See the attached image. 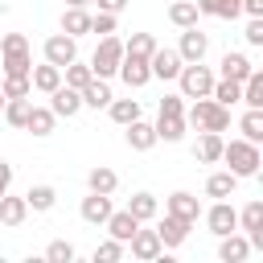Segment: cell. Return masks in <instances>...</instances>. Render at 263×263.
<instances>
[{
    "label": "cell",
    "instance_id": "5",
    "mask_svg": "<svg viewBox=\"0 0 263 263\" xmlns=\"http://www.w3.org/2000/svg\"><path fill=\"white\" fill-rule=\"evenodd\" d=\"M177 82H181V99H205L214 90V74L201 62H185L181 74H177Z\"/></svg>",
    "mask_w": 263,
    "mask_h": 263
},
{
    "label": "cell",
    "instance_id": "46",
    "mask_svg": "<svg viewBox=\"0 0 263 263\" xmlns=\"http://www.w3.org/2000/svg\"><path fill=\"white\" fill-rule=\"evenodd\" d=\"M247 45H263V16H251V25H247Z\"/></svg>",
    "mask_w": 263,
    "mask_h": 263
},
{
    "label": "cell",
    "instance_id": "40",
    "mask_svg": "<svg viewBox=\"0 0 263 263\" xmlns=\"http://www.w3.org/2000/svg\"><path fill=\"white\" fill-rule=\"evenodd\" d=\"M123 251H127V242L107 238V242H99V247H95V263H119V259H123Z\"/></svg>",
    "mask_w": 263,
    "mask_h": 263
},
{
    "label": "cell",
    "instance_id": "17",
    "mask_svg": "<svg viewBox=\"0 0 263 263\" xmlns=\"http://www.w3.org/2000/svg\"><path fill=\"white\" fill-rule=\"evenodd\" d=\"M222 132H201L197 136V144H193V156L201 160V164H214V160H222Z\"/></svg>",
    "mask_w": 263,
    "mask_h": 263
},
{
    "label": "cell",
    "instance_id": "37",
    "mask_svg": "<svg viewBox=\"0 0 263 263\" xmlns=\"http://www.w3.org/2000/svg\"><path fill=\"white\" fill-rule=\"evenodd\" d=\"M25 201H29V210L45 214V210H53V201H58V189H53V185H33V189L25 193Z\"/></svg>",
    "mask_w": 263,
    "mask_h": 263
},
{
    "label": "cell",
    "instance_id": "21",
    "mask_svg": "<svg viewBox=\"0 0 263 263\" xmlns=\"http://www.w3.org/2000/svg\"><path fill=\"white\" fill-rule=\"evenodd\" d=\"M156 234H160V242H164V247H181V242L189 238V222H181V218L164 214V218H160V226H156Z\"/></svg>",
    "mask_w": 263,
    "mask_h": 263
},
{
    "label": "cell",
    "instance_id": "1",
    "mask_svg": "<svg viewBox=\"0 0 263 263\" xmlns=\"http://www.w3.org/2000/svg\"><path fill=\"white\" fill-rule=\"evenodd\" d=\"M185 123H193L197 132H226L230 127V107L214 103L210 95L205 99H193V107L185 111Z\"/></svg>",
    "mask_w": 263,
    "mask_h": 263
},
{
    "label": "cell",
    "instance_id": "45",
    "mask_svg": "<svg viewBox=\"0 0 263 263\" xmlns=\"http://www.w3.org/2000/svg\"><path fill=\"white\" fill-rule=\"evenodd\" d=\"M242 8H238V0H214V16H222V21H234Z\"/></svg>",
    "mask_w": 263,
    "mask_h": 263
},
{
    "label": "cell",
    "instance_id": "44",
    "mask_svg": "<svg viewBox=\"0 0 263 263\" xmlns=\"http://www.w3.org/2000/svg\"><path fill=\"white\" fill-rule=\"evenodd\" d=\"M160 115H185V99L181 95H164L160 99Z\"/></svg>",
    "mask_w": 263,
    "mask_h": 263
},
{
    "label": "cell",
    "instance_id": "7",
    "mask_svg": "<svg viewBox=\"0 0 263 263\" xmlns=\"http://www.w3.org/2000/svg\"><path fill=\"white\" fill-rule=\"evenodd\" d=\"M205 226H210V234H230V230H238V210L226 201V197H218L210 210H205Z\"/></svg>",
    "mask_w": 263,
    "mask_h": 263
},
{
    "label": "cell",
    "instance_id": "2",
    "mask_svg": "<svg viewBox=\"0 0 263 263\" xmlns=\"http://www.w3.org/2000/svg\"><path fill=\"white\" fill-rule=\"evenodd\" d=\"M222 160H226L230 173L242 181V177H255V173H259L263 152H259V144H251V140H230V144H222Z\"/></svg>",
    "mask_w": 263,
    "mask_h": 263
},
{
    "label": "cell",
    "instance_id": "29",
    "mask_svg": "<svg viewBox=\"0 0 263 263\" xmlns=\"http://www.w3.org/2000/svg\"><path fill=\"white\" fill-rule=\"evenodd\" d=\"M53 123H58V115H53L49 107H29L25 132H33V136H49V132H53Z\"/></svg>",
    "mask_w": 263,
    "mask_h": 263
},
{
    "label": "cell",
    "instance_id": "16",
    "mask_svg": "<svg viewBox=\"0 0 263 263\" xmlns=\"http://www.w3.org/2000/svg\"><path fill=\"white\" fill-rule=\"evenodd\" d=\"M247 255H251V242H247V234H238V230L222 234V242H218V259H222V263H242Z\"/></svg>",
    "mask_w": 263,
    "mask_h": 263
},
{
    "label": "cell",
    "instance_id": "35",
    "mask_svg": "<svg viewBox=\"0 0 263 263\" xmlns=\"http://www.w3.org/2000/svg\"><path fill=\"white\" fill-rule=\"evenodd\" d=\"M238 103H247V107H263V70H251L247 78H242V99Z\"/></svg>",
    "mask_w": 263,
    "mask_h": 263
},
{
    "label": "cell",
    "instance_id": "6",
    "mask_svg": "<svg viewBox=\"0 0 263 263\" xmlns=\"http://www.w3.org/2000/svg\"><path fill=\"white\" fill-rule=\"evenodd\" d=\"M74 41H78V37H70V33H53V37H45V45H41V49H45V62L58 66V70L70 66V62L78 58V45H74Z\"/></svg>",
    "mask_w": 263,
    "mask_h": 263
},
{
    "label": "cell",
    "instance_id": "48",
    "mask_svg": "<svg viewBox=\"0 0 263 263\" xmlns=\"http://www.w3.org/2000/svg\"><path fill=\"white\" fill-rule=\"evenodd\" d=\"M8 189H12V164L0 160V193H8Z\"/></svg>",
    "mask_w": 263,
    "mask_h": 263
},
{
    "label": "cell",
    "instance_id": "13",
    "mask_svg": "<svg viewBox=\"0 0 263 263\" xmlns=\"http://www.w3.org/2000/svg\"><path fill=\"white\" fill-rule=\"evenodd\" d=\"M181 66H185V62H181V53H177V49H160V45H156V53L148 58L152 78H164V82H168V78H177V74H181Z\"/></svg>",
    "mask_w": 263,
    "mask_h": 263
},
{
    "label": "cell",
    "instance_id": "25",
    "mask_svg": "<svg viewBox=\"0 0 263 263\" xmlns=\"http://www.w3.org/2000/svg\"><path fill=\"white\" fill-rule=\"evenodd\" d=\"M251 70H255V66H251V58H247V53H234V49H226V53H222V78L242 82Z\"/></svg>",
    "mask_w": 263,
    "mask_h": 263
},
{
    "label": "cell",
    "instance_id": "42",
    "mask_svg": "<svg viewBox=\"0 0 263 263\" xmlns=\"http://www.w3.org/2000/svg\"><path fill=\"white\" fill-rule=\"evenodd\" d=\"M45 259H49V263H70V259H74V247H70L66 238H53V242L45 247Z\"/></svg>",
    "mask_w": 263,
    "mask_h": 263
},
{
    "label": "cell",
    "instance_id": "32",
    "mask_svg": "<svg viewBox=\"0 0 263 263\" xmlns=\"http://www.w3.org/2000/svg\"><path fill=\"white\" fill-rule=\"evenodd\" d=\"M197 16H201V12H197V4H193V0H173V4H168V21H173L177 29L197 25Z\"/></svg>",
    "mask_w": 263,
    "mask_h": 263
},
{
    "label": "cell",
    "instance_id": "8",
    "mask_svg": "<svg viewBox=\"0 0 263 263\" xmlns=\"http://www.w3.org/2000/svg\"><path fill=\"white\" fill-rule=\"evenodd\" d=\"M127 247H132V259H140V263H156V259L164 255L160 234H156V230H140V226H136V234L127 238Z\"/></svg>",
    "mask_w": 263,
    "mask_h": 263
},
{
    "label": "cell",
    "instance_id": "47",
    "mask_svg": "<svg viewBox=\"0 0 263 263\" xmlns=\"http://www.w3.org/2000/svg\"><path fill=\"white\" fill-rule=\"evenodd\" d=\"M95 4H99V12H115V16L127 8V0H95Z\"/></svg>",
    "mask_w": 263,
    "mask_h": 263
},
{
    "label": "cell",
    "instance_id": "51",
    "mask_svg": "<svg viewBox=\"0 0 263 263\" xmlns=\"http://www.w3.org/2000/svg\"><path fill=\"white\" fill-rule=\"evenodd\" d=\"M0 111H4V90H0Z\"/></svg>",
    "mask_w": 263,
    "mask_h": 263
},
{
    "label": "cell",
    "instance_id": "31",
    "mask_svg": "<svg viewBox=\"0 0 263 263\" xmlns=\"http://www.w3.org/2000/svg\"><path fill=\"white\" fill-rule=\"evenodd\" d=\"M127 210H132V218H140V222H152V218L160 214V201H156V193H132Z\"/></svg>",
    "mask_w": 263,
    "mask_h": 263
},
{
    "label": "cell",
    "instance_id": "43",
    "mask_svg": "<svg viewBox=\"0 0 263 263\" xmlns=\"http://www.w3.org/2000/svg\"><path fill=\"white\" fill-rule=\"evenodd\" d=\"M90 33H99V37L115 33V12H95L90 16Z\"/></svg>",
    "mask_w": 263,
    "mask_h": 263
},
{
    "label": "cell",
    "instance_id": "15",
    "mask_svg": "<svg viewBox=\"0 0 263 263\" xmlns=\"http://www.w3.org/2000/svg\"><path fill=\"white\" fill-rule=\"evenodd\" d=\"M132 90H140V86H148V78H152V70H148V62L144 58H132V53H123V62H119V70H115Z\"/></svg>",
    "mask_w": 263,
    "mask_h": 263
},
{
    "label": "cell",
    "instance_id": "14",
    "mask_svg": "<svg viewBox=\"0 0 263 263\" xmlns=\"http://www.w3.org/2000/svg\"><path fill=\"white\" fill-rule=\"evenodd\" d=\"M78 214H82V222L103 226V222L111 218V193H86L82 205H78Z\"/></svg>",
    "mask_w": 263,
    "mask_h": 263
},
{
    "label": "cell",
    "instance_id": "26",
    "mask_svg": "<svg viewBox=\"0 0 263 263\" xmlns=\"http://www.w3.org/2000/svg\"><path fill=\"white\" fill-rule=\"evenodd\" d=\"M62 33H70V37L90 33V12H86V8H70V4H66V12H62Z\"/></svg>",
    "mask_w": 263,
    "mask_h": 263
},
{
    "label": "cell",
    "instance_id": "24",
    "mask_svg": "<svg viewBox=\"0 0 263 263\" xmlns=\"http://www.w3.org/2000/svg\"><path fill=\"white\" fill-rule=\"evenodd\" d=\"M86 189H90V193H115V189H119V177H115V168H107V164H95V168L86 173Z\"/></svg>",
    "mask_w": 263,
    "mask_h": 263
},
{
    "label": "cell",
    "instance_id": "23",
    "mask_svg": "<svg viewBox=\"0 0 263 263\" xmlns=\"http://www.w3.org/2000/svg\"><path fill=\"white\" fill-rule=\"evenodd\" d=\"M152 127H156V140L177 144V140H185V127H189V123H185V115H160Z\"/></svg>",
    "mask_w": 263,
    "mask_h": 263
},
{
    "label": "cell",
    "instance_id": "36",
    "mask_svg": "<svg viewBox=\"0 0 263 263\" xmlns=\"http://www.w3.org/2000/svg\"><path fill=\"white\" fill-rule=\"evenodd\" d=\"M107 111H111V119H115L119 127H127L132 119H140V103H136V99H111Z\"/></svg>",
    "mask_w": 263,
    "mask_h": 263
},
{
    "label": "cell",
    "instance_id": "30",
    "mask_svg": "<svg viewBox=\"0 0 263 263\" xmlns=\"http://www.w3.org/2000/svg\"><path fill=\"white\" fill-rule=\"evenodd\" d=\"M238 132H242V140L263 144V107H247V115L238 119Z\"/></svg>",
    "mask_w": 263,
    "mask_h": 263
},
{
    "label": "cell",
    "instance_id": "50",
    "mask_svg": "<svg viewBox=\"0 0 263 263\" xmlns=\"http://www.w3.org/2000/svg\"><path fill=\"white\" fill-rule=\"evenodd\" d=\"M70 8H86V4H95V0H66Z\"/></svg>",
    "mask_w": 263,
    "mask_h": 263
},
{
    "label": "cell",
    "instance_id": "18",
    "mask_svg": "<svg viewBox=\"0 0 263 263\" xmlns=\"http://www.w3.org/2000/svg\"><path fill=\"white\" fill-rule=\"evenodd\" d=\"M103 226H107V234H111V238H119V242H127V238L136 234V226H140V218H132V210H111V218H107Z\"/></svg>",
    "mask_w": 263,
    "mask_h": 263
},
{
    "label": "cell",
    "instance_id": "52",
    "mask_svg": "<svg viewBox=\"0 0 263 263\" xmlns=\"http://www.w3.org/2000/svg\"><path fill=\"white\" fill-rule=\"evenodd\" d=\"M0 12H4V4H0Z\"/></svg>",
    "mask_w": 263,
    "mask_h": 263
},
{
    "label": "cell",
    "instance_id": "11",
    "mask_svg": "<svg viewBox=\"0 0 263 263\" xmlns=\"http://www.w3.org/2000/svg\"><path fill=\"white\" fill-rule=\"evenodd\" d=\"M164 214H173V218H181V222H197L201 218V201L193 197V193H185V189H177V193H168V201H164Z\"/></svg>",
    "mask_w": 263,
    "mask_h": 263
},
{
    "label": "cell",
    "instance_id": "34",
    "mask_svg": "<svg viewBox=\"0 0 263 263\" xmlns=\"http://www.w3.org/2000/svg\"><path fill=\"white\" fill-rule=\"evenodd\" d=\"M123 53H132V58H144V62H148V58L156 53V37H152V33H132V37L123 41Z\"/></svg>",
    "mask_w": 263,
    "mask_h": 263
},
{
    "label": "cell",
    "instance_id": "12",
    "mask_svg": "<svg viewBox=\"0 0 263 263\" xmlns=\"http://www.w3.org/2000/svg\"><path fill=\"white\" fill-rule=\"evenodd\" d=\"M205 49H210V37H205V33H201L197 25L181 29V45H177L181 62H201V58H205Z\"/></svg>",
    "mask_w": 263,
    "mask_h": 263
},
{
    "label": "cell",
    "instance_id": "38",
    "mask_svg": "<svg viewBox=\"0 0 263 263\" xmlns=\"http://www.w3.org/2000/svg\"><path fill=\"white\" fill-rule=\"evenodd\" d=\"M0 90H4V99H29V90H33V82H29L25 74H4V82H0Z\"/></svg>",
    "mask_w": 263,
    "mask_h": 263
},
{
    "label": "cell",
    "instance_id": "20",
    "mask_svg": "<svg viewBox=\"0 0 263 263\" xmlns=\"http://www.w3.org/2000/svg\"><path fill=\"white\" fill-rule=\"evenodd\" d=\"M152 144H156V127L144 123V119H132V123H127V148H132V152H148Z\"/></svg>",
    "mask_w": 263,
    "mask_h": 263
},
{
    "label": "cell",
    "instance_id": "19",
    "mask_svg": "<svg viewBox=\"0 0 263 263\" xmlns=\"http://www.w3.org/2000/svg\"><path fill=\"white\" fill-rule=\"evenodd\" d=\"M25 218H29V201L12 197V193H0V226H21Z\"/></svg>",
    "mask_w": 263,
    "mask_h": 263
},
{
    "label": "cell",
    "instance_id": "3",
    "mask_svg": "<svg viewBox=\"0 0 263 263\" xmlns=\"http://www.w3.org/2000/svg\"><path fill=\"white\" fill-rule=\"evenodd\" d=\"M0 66L4 74H25L33 70V53H29V37L25 33H4L0 37Z\"/></svg>",
    "mask_w": 263,
    "mask_h": 263
},
{
    "label": "cell",
    "instance_id": "22",
    "mask_svg": "<svg viewBox=\"0 0 263 263\" xmlns=\"http://www.w3.org/2000/svg\"><path fill=\"white\" fill-rule=\"evenodd\" d=\"M78 95H82V107H95V111H99V107H107V103L115 99V95H111V86H107V78H90Z\"/></svg>",
    "mask_w": 263,
    "mask_h": 263
},
{
    "label": "cell",
    "instance_id": "49",
    "mask_svg": "<svg viewBox=\"0 0 263 263\" xmlns=\"http://www.w3.org/2000/svg\"><path fill=\"white\" fill-rule=\"evenodd\" d=\"M238 8H242L247 16H263V0H238Z\"/></svg>",
    "mask_w": 263,
    "mask_h": 263
},
{
    "label": "cell",
    "instance_id": "9",
    "mask_svg": "<svg viewBox=\"0 0 263 263\" xmlns=\"http://www.w3.org/2000/svg\"><path fill=\"white\" fill-rule=\"evenodd\" d=\"M238 226H242L251 251H263V201H247L238 214Z\"/></svg>",
    "mask_w": 263,
    "mask_h": 263
},
{
    "label": "cell",
    "instance_id": "39",
    "mask_svg": "<svg viewBox=\"0 0 263 263\" xmlns=\"http://www.w3.org/2000/svg\"><path fill=\"white\" fill-rule=\"evenodd\" d=\"M29 99H4V119L12 123V127H25V119H29Z\"/></svg>",
    "mask_w": 263,
    "mask_h": 263
},
{
    "label": "cell",
    "instance_id": "41",
    "mask_svg": "<svg viewBox=\"0 0 263 263\" xmlns=\"http://www.w3.org/2000/svg\"><path fill=\"white\" fill-rule=\"evenodd\" d=\"M62 70H66V86H74V90H82V86L95 78V74H90V66H82L78 58H74L70 66H62Z\"/></svg>",
    "mask_w": 263,
    "mask_h": 263
},
{
    "label": "cell",
    "instance_id": "33",
    "mask_svg": "<svg viewBox=\"0 0 263 263\" xmlns=\"http://www.w3.org/2000/svg\"><path fill=\"white\" fill-rule=\"evenodd\" d=\"M234 185H238V177H234L230 168H226V173H210V177H205V197H230Z\"/></svg>",
    "mask_w": 263,
    "mask_h": 263
},
{
    "label": "cell",
    "instance_id": "28",
    "mask_svg": "<svg viewBox=\"0 0 263 263\" xmlns=\"http://www.w3.org/2000/svg\"><path fill=\"white\" fill-rule=\"evenodd\" d=\"M210 99H214V103H222V107H234V103L242 99V82H234V78H214Z\"/></svg>",
    "mask_w": 263,
    "mask_h": 263
},
{
    "label": "cell",
    "instance_id": "4",
    "mask_svg": "<svg viewBox=\"0 0 263 263\" xmlns=\"http://www.w3.org/2000/svg\"><path fill=\"white\" fill-rule=\"evenodd\" d=\"M119 62H123V41L115 33H107V37H99V45H95V53H90L86 66H90L95 78H111L119 70Z\"/></svg>",
    "mask_w": 263,
    "mask_h": 263
},
{
    "label": "cell",
    "instance_id": "10",
    "mask_svg": "<svg viewBox=\"0 0 263 263\" xmlns=\"http://www.w3.org/2000/svg\"><path fill=\"white\" fill-rule=\"evenodd\" d=\"M49 111H53L58 119H70V115H78V111H82V95H78L74 86L58 82V86L49 90Z\"/></svg>",
    "mask_w": 263,
    "mask_h": 263
},
{
    "label": "cell",
    "instance_id": "27",
    "mask_svg": "<svg viewBox=\"0 0 263 263\" xmlns=\"http://www.w3.org/2000/svg\"><path fill=\"white\" fill-rule=\"evenodd\" d=\"M29 82H33V90L49 95V90L62 82V70H58V66H49V62H45V66H33V70H29Z\"/></svg>",
    "mask_w": 263,
    "mask_h": 263
}]
</instances>
